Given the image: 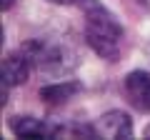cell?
Instances as JSON below:
<instances>
[{
	"label": "cell",
	"instance_id": "cell-1",
	"mask_svg": "<svg viewBox=\"0 0 150 140\" xmlns=\"http://www.w3.org/2000/svg\"><path fill=\"white\" fill-rule=\"evenodd\" d=\"M83 8L85 13V40L95 55H100L103 60H120L123 53V28L115 18L110 15L105 5H100L98 0H73Z\"/></svg>",
	"mask_w": 150,
	"mask_h": 140
},
{
	"label": "cell",
	"instance_id": "cell-2",
	"mask_svg": "<svg viewBox=\"0 0 150 140\" xmlns=\"http://www.w3.org/2000/svg\"><path fill=\"white\" fill-rule=\"evenodd\" d=\"M125 98L140 113H150V73L148 70H133L125 75Z\"/></svg>",
	"mask_w": 150,
	"mask_h": 140
},
{
	"label": "cell",
	"instance_id": "cell-3",
	"mask_svg": "<svg viewBox=\"0 0 150 140\" xmlns=\"http://www.w3.org/2000/svg\"><path fill=\"white\" fill-rule=\"evenodd\" d=\"M93 128H95L98 138H130L133 135V123L123 110H110V113L100 115V120Z\"/></svg>",
	"mask_w": 150,
	"mask_h": 140
},
{
	"label": "cell",
	"instance_id": "cell-4",
	"mask_svg": "<svg viewBox=\"0 0 150 140\" xmlns=\"http://www.w3.org/2000/svg\"><path fill=\"white\" fill-rule=\"evenodd\" d=\"M10 130L18 138H50V135H58V128H53L50 123H43L38 118H28V115L13 118Z\"/></svg>",
	"mask_w": 150,
	"mask_h": 140
},
{
	"label": "cell",
	"instance_id": "cell-5",
	"mask_svg": "<svg viewBox=\"0 0 150 140\" xmlns=\"http://www.w3.org/2000/svg\"><path fill=\"white\" fill-rule=\"evenodd\" d=\"M30 63L33 60L28 58L25 53H10L5 55V60H3V80H5V85L10 83V85H20V83H25V78L30 75Z\"/></svg>",
	"mask_w": 150,
	"mask_h": 140
},
{
	"label": "cell",
	"instance_id": "cell-6",
	"mask_svg": "<svg viewBox=\"0 0 150 140\" xmlns=\"http://www.w3.org/2000/svg\"><path fill=\"white\" fill-rule=\"evenodd\" d=\"M78 90H80L78 83H55V85L43 88V90H40V98H43L48 105H63V103H68Z\"/></svg>",
	"mask_w": 150,
	"mask_h": 140
},
{
	"label": "cell",
	"instance_id": "cell-7",
	"mask_svg": "<svg viewBox=\"0 0 150 140\" xmlns=\"http://www.w3.org/2000/svg\"><path fill=\"white\" fill-rule=\"evenodd\" d=\"M10 5H13V0H3V10H8Z\"/></svg>",
	"mask_w": 150,
	"mask_h": 140
},
{
	"label": "cell",
	"instance_id": "cell-8",
	"mask_svg": "<svg viewBox=\"0 0 150 140\" xmlns=\"http://www.w3.org/2000/svg\"><path fill=\"white\" fill-rule=\"evenodd\" d=\"M50 3H73V0H50Z\"/></svg>",
	"mask_w": 150,
	"mask_h": 140
},
{
	"label": "cell",
	"instance_id": "cell-9",
	"mask_svg": "<svg viewBox=\"0 0 150 140\" xmlns=\"http://www.w3.org/2000/svg\"><path fill=\"white\" fill-rule=\"evenodd\" d=\"M135 3H140V5H145V3H148V0H135Z\"/></svg>",
	"mask_w": 150,
	"mask_h": 140
},
{
	"label": "cell",
	"instance_id": "cell-10",
	"mask_svg": "<svg viewBox=\"0 0 150 140\" xmlns=\"http://www.w3.org/2000/svg\"><path fill=\"white\" fill-rule=\"evenodd\" d=\"M145 135H148V138H150V128H148V130H145Z\"/></svg>",
	"mask_w": 150,
	"mask_h": 140
}]
</instances>
